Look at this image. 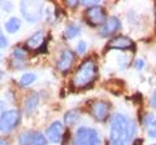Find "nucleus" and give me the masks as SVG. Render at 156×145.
Returning <instances> with one entry per match:
<instances>
[{
    "label": "nucleus",
    "instance_id": "1",
    "mask_svg": "<svg viewBox=\"0 0 156 145\" xmlns=\"http://www.w3.org/2000/svg\"><path fill=\"white\" fill-rule=\"evenodd\" d=\"M135 132L133 120L124 114H115L111 119V145H128Z\"/></svg>",
    "mask_w": 156,
    "mask_h": 145
},
{
    "label": "nucleus",
    "instance_id": "2",
    "mask_svg": "<svg viewBox=\"0 0 156 145\" xmlns=\"http://www.w3.org/2000/svg\"><path fill=\"white\" fill-rule=\"evenodd\" d=\"M95 78H96V65L94 64V61L87 60L78 67V70L76 71L74 76H73L72 84L76 88H85V87L90 86Z\"/></svg>",
    "mask_w": 156,
    "mask_h": 145
},
{
    "label": "nucleus",
    "instance_id": "3",
    "mask_svg": "<svg viewBox=\"0 0 156 145\" xmlns=\"http://www.w3.org/2000/svg\"><path fill=\"white\" fill-rule=\"evenodd\" d=\"M73 145H100V136L91 127H80L73 139Z\"/></svg>",
    "mask_w": 156,
    "mask_h": 145
},
{
    "label": "nucleus",
    "instance_id": "4",
    "mask_svg": "<svg viewBox=\"0 0 156 145\" xmlns=\"http://www.w3.org/2000/svg\"><path fill=\"white\" fill-rule=\"evenodd\" d=\"M21 13L23 18L29 22H37L42 18L43 3L42 2H21Z\"/></svg>",
    "mask_w": 156,
    "mask_h": 145
},
{
    "label": "nucleus",
    "instance_id": "5",
    "mask_svg": "<svg viewBox=\"0 0 156 145\" xmlns=\"http://www.w3.org/2000/svg\"><path fill=\"white\" fill-rule=\"evenodd\" d=\"M20 122V112L18 110H7L0 115V131L9 132L16 127Z\"/></svg>",
    "mask_w": 156,
    "mask_h": 145
},
{
    "label": "nucleus",
    "instance_id": "6",
    "mask_svg": "<svg viewBox=\"0 0 156 145\" xmlns=\"http://www.w3.org/2000/svg\"><path fill=\"white\" fill-rule=\"evenodd\" d=\"M86 18H87V22L92 26H101L103 23L107 21V14L104 8H101L99 5H95V7H90L89 9L86 11Z\"/></svg>",
    "mask_w": 156,
    "mask_h": 145
},
{
    "label": "nucleus",
    "instance_id": "7",
    "mask_svg": "<svg viewBox=\"0 0 156 145\" xmlns=\"http://www.w3.org/2000/svg\"><path fill=\"white\" fill-rule=\"evenodd\" d=\"M18 143H20V145H46L47 137L43 136L41 132L26 131V132L20 135Z\"/></svg>",
    "mask_w": 156,
    "mask_h": 145
},
{
    "label": "nucleus",
    "instance_id": "8",
    "mask_svg": "<svg viewBox=\"0 0 156 145\" xmlns=\"http://www.w3.org/2000/svg\"><path fill=\"white\" fill-rule=\"evenodd\" d=\"M111 106L105 101H96L91 106V115L96 120H105L109 115Z\"/></svg>",
    "mask_w": 156,
    "mask_h": 145
},
{
    "label": "nucleus",
    "instance_id": "9",
    "mask_svg": "<svg viewBox=\"0 0 156 145\" xmlns=\"http://www.w3.org/2000/svg\"><path fill=\"white\" fill-rule=\"evenodd\" d=\"M62 133H64V126L61 124V122L56 120L47 128L46 136L52 143H60L62 139Z\"/></svg>",
    "mask_w": 156,
    "mask_h": 145
},
{
    "label": "nucleus",
    "instance_id": "10",
    "mask_svg": "<svg viewBox=\"0 0 156 145\" xmlns=\"http://www.w3.org/2000/svg\"><path fill=\"white\" fill-rule=\"evenodd\" d=\"M121 27V23H120V20L117 17H109L107 18V21L101 25L100 27V35L101 36H109L112 34H115L119 29Z\"/></svg>",
    "mask_w": 156,
    "mask_h": 145
},
{
    "label": "nucleus",
    "instance_id": "11",
    "mask_svg": "<svg viewBox=\"0 0 156 145\" xmlns=\"http://www.w3.org/2000/svg\"><path fill=\"white\" fill-rule=\"evenodd\" d=\"M73 61H74V55L70 51H62L60 59L57 61V69L62 72H68L73 66Z\"/></svg>",
    "mask_w": 156,
    "mask_h": 145
},
{
    "label": "nucleus",
    "instance_id": "12",
    "mask_svg": "<svg viewBox=\"0 0 156 145\" xmlns=\"http://www.w3.org/2000/svg\"><path fill=\"white\" fill-rule=\"evenodd\" d=\"M133 46V42L128 36H117L108 43L109 49H129Z\"/></svg>",
    "mask_w": 156,
    "mask_h": 145
},
{
    "label": "nucleus",
    "instance_id": "13",
    "mask_svg": "<svg viewBox=\"0 0 156 145\" xmlns=\"http://www.w3.org/2000/svg\"><path fill=\"white\" fill-rule=\"evenodd\" d=\"M43 38H44L43 31H37L34 35L29 38V40L26 42V46L29 48H31V49H39V47L42 44H44V43H43Z\"/></svg>",
    "mask_w": 156,
    "mask_h": 145
},
{
    "label": "nucleus",
    "instance_id": "14",
    "mask_svg": "<svg viewBox=\"0 0 156 145\" xmlns=\"http://www.w3.org/2000/svg\"><path fill=\"white\" fill-rule=\"evenodd\" d=\"M39 103V96L37 93H31L25 100V110L27 113H33L37 109V105Z\"/></svg>",
    "mask_w": 156,
    "mask_h": 145
},
{
    "label": "nucleus",
    "instance_id": "15",
    "mask_svg": "<svg viewBox=\"0 0 156 145\" xmlns=\"http://www.w3.org/2000/svg\"><path fill=\"white\" fill-rule=\"evenodd\" d=\"M80 119V112L78 110H69V112L65 113V117H64V120L66 126H73L76 124V122Z\"/></svg>",
    "mask_w": 156,
    "mask_h": 145
},
{
    "label": "nucleus",
    "instance_id": "16",
    "mask_svg": "<svg viewBox=\"0 0 156 145\" xmlns=\"http://www.w3.org/2000/svg\"><path fill=\"white\" fill-rule=\"evenodd\" d=\"M21 27V22H20L18 18L16 17H12V18H9V21L5 23V30L8 32H16L18 29Z\"/></svg>",
    "mask_w": 156,
    "mask_h": 145
},
{
    "label": "nucleus",
    "instance_id": "17",
    "mask_svg": "<svg viewBox=\"0 0 156 145\" xmlns=\"http://www.w3.org/2000/svg\"><path fill=\"white\" fill-rule=\"evenodd\" d=\"M80 26L74 25V23H70V25H68V27L65 29V38L68 39H72V38L77 36L78 34H80Z\"/></svg>",
    "mask_w": 156,
    "mask_h": 145
},
{
    "label": "nucleus",
    "instance_id": "18",
    "mask_svg": "<svg viewBox=\"0 0 156 145\" xmlns=\"http://www.w3.org/2000/svg\"><path fill=\"white\" fill-rule=\"evenodd\" d=\"M35 79H37L35 74H33V72H26V74H23L21 78H20V84H21L22 87H27V86H30Z\"/></svg>",
    "mask_w": 156,
    "mask_h": 145
},
{
    "label": "nucleus",
    "instance_id": "19",
    "mask_svg": "<svg viewBox=\"0 0 156 145\" xmlns=\"http://www.w3.org/2000/svg\"><path fill=\"white\" fill-rule=\"evenodd\" d=\"M13 59L16 61H22L25 59V52H23L21 48H16V49L13 51Z\"/></svg>",
    "mask_w": 156,
    "mask_h": 145
},
{
    "label": "nucleus",
    "instance_id": "20",
    "mask_svg": "<svg viewBox=\"0 0 156 145\" xmlns=\"http://www.w3.org/2000/svg\"><path fill=\"white\" fill-rule=\"evenodd\" d=\"M147 133H148V136H150V137H156V120L148 126Z\"/></svg>",
    "mask_w": 156,
    "mask_h": 145
},
{
    "label": "nucleus",
    "instance_id": "21",
    "mask_svg": "<svg viewBox=\"0 0 156 145\" xmlns=\"http://www.w3.org/2000/svg\"><path fill=\"white\" fill-rule=\"evenodd\" d=\"M7 46H8V40H7V38L4 36L2 29H0V48H5Z\"/></svg>",
    "mask_w": 156,
    "mask_h": 145
},
{
    "label": "nucleus",
    "instance_id": "22",
    "mask_svg": "<svg viewBox=\"0 0 156 145\" xmlns=\"http://www.w3.org/2000/svg\"><path fill=\"white\" fill-rule=\"evenodd\" d=\"M86 48H87L86 42H80V43L77 44V52H78V53H85Z\"/></svg>",
    "mask_w": 156,
    "mask_h": 145
},
{
    "label": "nucleus",
    "instance_id": "23",
    "mask_svg": "<svg viewBox=\"0 0 156 145\" xmlns=\"http://www.w3.org/2000/svg\"><path fill=\"white\" fill-rule=\"evenodd\" d=\"M151 105H152L154 108L156 109V92L152 95V97H151Z\"/></svg>",
    "mask_w": 156,
    "mask_h": 145
},
{
    "label": "nucleus",
    "instance_id": "24",
    "mask_svg": "<svg viewBox=\"0 0 156 145\" xmlns=\"http://www.w3.org/2000/svg\"><path fill=\"white\" fill-rule=\"evenodd\" d=\"M66 4L70 7H76V5H78V2H76V0H69V2H66Z\"/></svg>",
    "mask_w": 156,
    "mask_h": 145
},
{
    "label": "nucleus",
    "instance_id": "25",
    "mask_svg": "<svg viewBox=\"0 0 156 145\" xmlns=\"http://www.w3.org/2000/svg\"><path fill=\"white\" fill-rule=\"evenodd\" d=\"M136 69H142V67H143V61L142 60H138V61H136Z\"/></svg>",
    "mask_w": 156,
    "mask_h": 145
},
{
    "label": "nucleus",
    "instance_id": "26",
    "mask_svg": "<svg viewBox=\"0 0 156 145\" xmlns=\"http://www.w3.org/2000/svg\"><path fill=\"white\" fill-rule=\"evenodd\" d=\"M0 145H8V141L4 139H0Z\"/></svg>",
    "mask_w": 156,
    "mask_h": 145
},
{
    "label": "nucleus",
    "instance_id": "27",
    "mask_svg": "<svg viewBox=\"0 0 156 145\" xmlns=\"http://www.w3.org/2000/svg\"><path fill=\"white\" fill-rule=\"evenodd\" d=\"M3 109H4V103H3V101H0V112H2Z\"/></svg>",
    "mask_w": 156,
    "mask_h": 145
},
{
    "label": "nucleus",
    "instance_id": "28",
    "mask_svg": "<svg viewBox=\"0 0 156 145\" xmlns=\"http://www.w3.org/2000/svg\"><path fill=\"white\" fill-rule=\"evenodd\" d=\"M155 18H156V7H155Z\"/></svg>",
    "mask_w": 156,
    "mask_h": 145
},
{
    "label": "nucleus",
    "instance_id": "29",
    "mask_svg": "<svg viewBox=\"0 0 156 145\" xmlns=\"http://www.w3.org/2000/svg\"><path fill=\"white\" fill-rule=\"evenodd\" d=\"M0 78H2V74H0Z\"/></svg>",
    "mask_w": 156,
    "mask_h": 145
},
{
    "label": "nucleus",
    "instance_id": "30",
    "mask_svg": "<svg viewBox=\"0 0 156 145\" xmlns=\"http://www.w3.org/2000/svg\"><path fill=\"white\" fill-rule=\"evenodd\" d=\"M154 145H156V144H154Z\"/></svg>",
    "mask_w": 156,
    "mask_h": 145
}]
</instances>
